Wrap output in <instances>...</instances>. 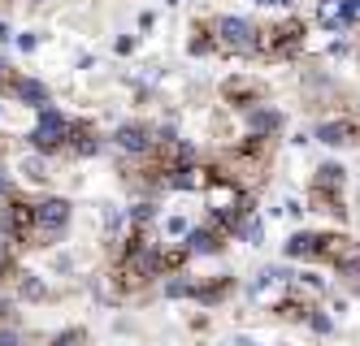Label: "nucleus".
Masks as SVG:
<instances>
[{"instance_id":"8","label":"nucleus","mask_w":360,"mask_h":346,"mask_svg":"<svg viewBox=\"0 0 360 346\" xmlns=\"http://www.w3.org/2000/svg\"><path fill=\"white\" fill-rule=\"evenodd\" d=\"M148 135H152L148 126H122V130H117V147H122V152H135V156H148L152 147L161 143V139H148Z\"/></svg>"},{"instance_id":"12","label":"nucleus","mask_w":360,"mask_h":346,"mask_svg":"<svg viewBox=\"0 0 360 346\" xmlns=\"http://www.w3.org/2000/svg\"><path fill=\"white\" fill-rule=\"evenodd\" d=\"M343 9H347V22H360V0H343Z\"/></svg>"},{"instance_id":"4","label":"nucleus","mask_w":360,"mask_h":346,"mask_svg":"<svg viewBox=\"0 0 360 346\" xmlns=\"http://www.w3.org/2000/svg\"><path fill=\"white\" fill-rule=\"evenodd\" d=\"M0 229L18 247H35V204L31 199H9L0 212Z\"/></svg>"},{"instance_id":"11","label":"nucleus","mask_w":360,"mask_h":346,"mask_svg":"<svg viewBox=\"0 0 360 346\" xmlns=\"http://www.w3.org/2000/svg\"><path fill=\"white\" fill-rule=\"evenodd\" d=\"M221 91H226V100H235L239 109H252V104H261V100H265L261 83H248V78H235V83H226Z\"/></svg>"},{"instance_id":"5","label":"nucleus","mask_w":360,"mask_h":346,"mask_svg":"<svg viewBox=\"0 0 360 346\" xmlns=\"http://www.w3.org/2000/svg\"><path fill=\"white\" fill-rule=\"evenodd\" d=\"M70 225V204L65 199H39L35 204V247H53Z\"/></svg>"},{"instance_id":"13","label":"nucleus","mask_w":360,"mask_h":346,"mask_svg":"<svg viewBox=\"0 0 360 346\" xmlns=\"http://www.w3.org/2000/svg\"><path fill=\"white\" fill-rule=\"evenodd\" d=\"M9 78H13V69H9L5 61H0V91H5V83H9Z\"/></svg>"},{"instance_id":"7","label":"nucleus","mask_w":360,"mask_h":346,"mask_svg":"<svg viewBox=\"0 0 360 346\" xmlns=\"http://www.w3.org/2000/svg\"><path fill=\"white\" fill-rule=\"evenodd\" d=\"M226 243H230V229H226L217 217L204 225V229H191V238H187V247H191V251H221Z\"/></svg>"},{"instance_id":"3","label":"nucleus","mask_w":360,"mask_h":346,"mask_svg":"<svg viewBox=\"0 0 360 346\" xmlns=\"http://www.w3.org/2000/svg\"><path fill=\"white\" fill-rule=\"evenodd\" d=\"M308 204L317 212H343V169L339 165L317 169V178L308 182Z\"/></svg>"},{"instance_id":"6","label":"nucleus","mask_w":360,"mask_h":346,"mask_svg":"<svg viewBox=\"0 0 360 346\" xmlns=\"http://www.w3.org/2000/svg\"><path fill=\"white\" fill-rule=\"evenodd\" d=\"M304 48V22L300 18H287V22H278L265 31V48H261V57H295V52Z\"/></svg>"},{"instance_id":"15","label":"nucleus","mask_w":360,"mask_h":346,"mask_svg":"<svg viewBox=\"0 0 360 346\" xmlns=\"http://www.w3.org/2000/svg\"><path fill=\"white\" fill-rule=\"evenodd\" d=\"M274 5H282V0H274Z\"/></svg>"},{"instance_id":"9","label":"nucleus","mask_w":360,"mask_h":346,"mask_svg":"<svg viewBox=\"0 0 360 346\" xmlns=\"http://www.w3.org/2000/svg\"><path fill=\"white\" fill-rule=\"evenodd\" d=\"M96 147H100L96 126H91V121H70V147H65V152H74V156H91Z\"/></svg>"},{"instance_id":"2","label":"nucleus","mask_w":360,"mask_h":346,"mask_svg":"<svg viewBox=\"0 0 360 346\" xmlns=\"http://www.w3.org/2000/svg\"><path fill=\"white\" fill-rule=\"evenodd\" d=\"M31 147L44 152V156H57L70 147V117H61L57 109H44L35 130H31Z\"/></svg>"},{"instance_id":"1","label":"nucleus","mask_w":360,"mask_h":346,"mask_svg":"<svg viewBox=\"0 0 360 346\" xmlns=\"http://www.w3.org/2000/svg\"><path fill=\"white\" fill-rule=\"evenodd\" d=\"M235 52V57H261L265 48V31L252 26L248 18H213V22H195V39H191V52Z\"/></svg>"},{"instance_id":"14","label":"nucleus","mask_w":360,"mask_h":346,"mask_svg":"<svg viewBox=\"0 0 360 346\" xmlns=\"http://www.w3.org/2000/svg\"><path fill=\"white\" fill-rule=\"evenodd\" d=\"M9 191V182H5V173H0V195H5Z\"/></svg>"},{"instance_id":"10","label":"nucleus","mask_w":360,"mask_h":346,"mask_svg":"<svg viewBox=\"0 0 360 346\" xmlns=\"http://www.w3.org/2000/svg\"><path fill=\"white\" fill-rule=\"evenodd\" d=\"M317 139L330 143V147H339V143H360V121H326L317 130Z\"/></svg>"}]
</instances>
